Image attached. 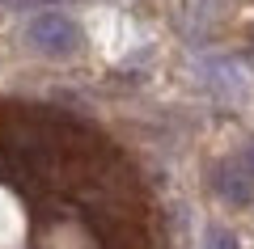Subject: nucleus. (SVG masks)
I'll use <instances>...</instances> for the list:
<instances>
[{
    "label": "nucleus",
    "mask_w": 254,
    "mask_h": 249,
    "mask_svg": "<svg viewBox=\"0 0 254 249\" xmlns=\"http://www.w3.org/2000/svg\"><path fill=\"white\" fill-rule=\"evenodd\" d=\"M26 34H30V43H34V51L51 55V59H68V55H76L81 43H85L81 26H76L72 17H64V13H38Z\"/></svg>",
    "instance_id": "1"
},
{
    "label": "nucleus",
    "mask_w": 254,
    "mask_h": 249,
    "mask_svg": "<svg viewBox=\"0 0 254 249\" xmlns=\"http://www.w3.org/2000/svg\"><path fill=\"white\" fill-rule=\"evenodd\" d=\"M212 186H216V195L225 199V203H233V207H246V203H254V178L242 169V160H220L216 169H212Z\"/></svg>",
    "instance_id": "2"
},
{
    "label": "nucleus",
    "mask_w": 254,
    "mask_h": 249,
    "mask_svg": "<svg viewBox=\"0 0 254 249\" xmlns=\"http://www.w3.org/2000/svg\"><path fill=\"white\" fill-rule=\"evenodd\" d=\"M203 249H237V232L220 228V224H212L208 237H203Z\"/></svg>",
    "instance_id": "3"
},
{
    "label": "nucleus",
    "mask_w": 254,
    "mask_h": 249,
    "mask_svg": "<svg viewBox=\"0 0 254 249\" xmlns=\"http://www.w3.org/2000/svg\"><path fill=\"white\" fill-rule=\"evenodd\" d=\"M242 169H246V173L254 178V135H250V140L242 144Z\"/></svg>",
    "instance_id": "4"
},
{
    "label": "nucleus",
    "mask_w": 254,
    "mask_h": 249,
    "mask_svg": "<svg viewBox=\"0 0 254 249\" xmlns=\"http://www.w3.org/2000/svg\"><path fill=\"white\" fill-rule=\"evenodd\" d=\"M250 47H254V26H250Z\"/></svg>",
    "instance_id": "5"
}]
</instances>
